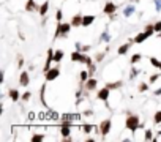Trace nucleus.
<instances>
[{
    "mask_svg": "<svg viewBox=\"0 0 161 142\" xmlns=\"http://www.w3.org/2000/svg\"><path fill=\"white\" fill-rule=\"evenodd\" d=\"M89 76H90L89 70H82V71H81V74H79V79H81V85H82V84H85V81L89 79Z\"/></svg>",
    "mask_w": 161,
    "mask_h": 142,
    "instance_id": "obj_21",
    "label": "nucleus"
},
{
    "mask_svg": "<svg viewBox=\"0 0 161 142\" xmlns=\"http://www.w3.org/2000/svg\"><path fill=\"white\" fill-rule=\"evenodd\" d=\"M60 76V68L59 66H55V68H49L46 73H44V78L47 82H51V81H55L57 78Z\"/></svg>",
    "mask_w": 161,
    "mask_h": 142,
    "instance_id": "obj_4",
    "label": "nucleus"
},
{
    "mask_svg": "<svg viewBox=\"0 0 161 142\" xmlns=\"http://www.w3.org/2000/svg\"><path fill=\"white\" fill-rule=\"evenodd\" d=\"M19 84H21L22 87H27V85L30 84V76H28L27 71H22L21 74H19Z\"/></svg>",
    "mask_w": 161,
    "mask_h": 142,
    "instance_id": "obj_11",
    "label": "nucleus"
},
{
    "mask_svg": "<svg viewBox=\"0 0 161 142\" xmlns=\"http://www.w3.org/2000/svg\"><path fill=\"white\" fill-rule=\"evenodd\" d=\"M82 51H84V52H87V51H90V46H82Z\"/></svg>",
    "mask_w": 161,
    "mask_h": 142,
    "instance_id": "obj_44",
    "label": "nucleus"
},
{
    "mask_svg": "<svg viewBox=\"0 0 161 142\" xmlns=\"http://www.w3.org/2000/svg\"><path fill=\"white\" fill-rule=\"evenodd\" d=\"M153 123H155V125H161V109L155 112V115H153Z\"/></svg>",
    "mask_w": 161,
    "mask_h": 142,
    "instance_id": "obj_25",
    "label": "nucleus"
},
{
    "mask_svg": "<svg viewBox=\"0 0 161 142\" xmlns=\"http://www.w3.org/2000/svg\"><path fill=\"white\" fill-rule=\"evenodd\" d=\"M44 139H46V136L43 134V133H40V134H33V136L30 137L32 142H41V140H44Z\"/></svg>",
    "mask_w": 161,
    "mask_h": 142,
    "instance_id": "obj_23",
    "label": "nucleus"
},
{
    "mask_svg": "<svg viewBox=\"0 0 161 142\" xmlns=\"http://www.w3.org/2000/svg\"><path fill=\"white\" fill-rule=\"evenodd\" d=\"M97 85H98V81H97V79L89 78L87 81H85L84 87H85V90H87V92H92V90H95V89H97Z\"/></svg>",
    "mask_w": 161,
    "mask_h": 142,
    "instance_id": "obj_10",
    "label": "nucleus"
},
{
    "mask_svg": "<svg viewBox=\"0 0 161 142\" xmlns=\"http://www.w3.org/2000/svg\"><path fill=\"white\" fill-rule=\"evenodd\" d=\"M147 90H148V84L141 82V84H139V92H147Z\"/></svg>",
    "mask_w": 161,
    "mask_h": 142,
    "instance_id": "obj_32",
    "label": "nucleus"
},
{
    "mask_svg": "<svg viewBox=\"0 0 161 142\" xmlns=\"http://www.w3.org/2000/svg\"><path fill=\"white\" fill-rule=\"evenodd\" d=\"M136 74H137V70H136V68H133V71H131V78H134Z\"/></svg>",
    "mask_w": 161,
    "mask_h": 142,
    "instance_id": "obj_43",
    "label": "nucleus"
},
{
    "mask_svg": "<svg viewBox=\"0 0 161 142\" xmlns=\"http://www.w3.org/2000/svg\"><path fill=\"white\" fill-rule=\"evenodd\" d=\"M134 2H141V0H134Z\"/></svg>",
    "mask_w": 161,
    "mask_h": 142,
    "instance_id": "obj_47",
    "label": "nucleus"
},
{
    "mask_svg": "<svg viewBox=\"0 0 161 142\" xmlns=\"http://www.w3.org/2000/svg\"><path fill=\"white\" fill-rule=\"evenodd\" d=\"M130 47H131L130 43H123V44H120V46H119V49H117V54H119V55H125V54L130 51Z\"/></svg>",
    "mask_w": 161,
    "mask_h": 142,
    "instance_id": "obj_17",
    "label": "nucleus"
},
{
    "mask_svg": "<svg viewBox=\"0 0 161 142\" xmlns=\"http://www.w3.org/2000/svg\"><path fill=\"white\" fill-rule=\"evenodd\" d=\"M49 5H51V2L49 0H46V2H43L41 5H40V9H38V13H40V16H46V13L49 11Z\"/></svg>",
    "mask_w": 161,
    "mask_h": 142,
    "instance_id": "obj_14",
    "label": "nucleus"
},
{
    "mask_svg": "<svg viewBox=\"0 0 161 142\" xmlns=\"http://www.w3.org/2000/svg\"><path fill=\"white\" fill-rule=\"evenodd\" d=\"M111 128H112V122L109 120V118H106V120H103L101 123H100V134L104 137V136H108L109 133H111Z\"/></svg>",
    "mask_w": 161,
    "mask_h": 142,
    "instance_id": "obj_5",
    "label": "nucleus"
},
{
    "mask_svg": "<svg viewBox=\"0 0 161 142\" xmlns=\"http://www.w3.org/2000/svg\"><path fill=\"white\" fill-rule=\"evenodd\" d=\"M103 59H104V52H100V54L95 55V60L97 62H103Z\"/></svg>",
    "mask_w": 161,
    "mask_h": 142,
    "instance_id": "obj_36",
    "label": "nucleus"
},
{
    "mask_svg": "<svg viewBox=\"0 0 161 142\" xmlns=\"http://www.w3.org/2000/svg\"><path fill=\"white\" fill-rule=\"evenodd\" d=\"M134 11H136V6H133V5H126L125 8H123V16H125V17H130V16L134 14Z\"/></svg>",
    "mask_w": 161,
    "mask_h": 142,
    "instance_id": "obj_18",
    "label": "nucleus"
},
{
    "mask_svg": "<svg viewBox=\"0 0 161 142\" xmlns=\"http://www.w3.org/2000/svg\"><path fill=\"white\" fill-rule=\"evenodd\" d=\"M159 78H161V74H152V76H150V79H148V82H150V84H155Z\"/></svg>",
    "mask_w": 161,
    "mask_h": 142,
    "instance_id": "obj_30",
    "label": "nucleus"
},
{
    "mask_svg": "<svg viewBox=\"0 0 161 142\" xmlns=\"http://www.w3.org/2000/svg\"><path fill=\"white\" fill-rule=\"evenodd\" d=\"M144 139L145 140H152V139H153V131H152V129H145L144 131Z\"/></svg>",
    "mask_w": 161,
    "mask_h": 142,
    "instance_id": "obj_27",
    "label": "nucleus"
},
{
    "mask_svg": "<svg viewBox=\"0 0 161 142\" xmlns=\"http://www.w3.org/2000/svg\"><path fill=\"white\" fill-rule=\"evenodd\" d=\"M106 87L111 89V90H115V89H120L122 87V81H115V82H108Z\"/></svg>",
    "mask_w": 161,
    "mask_h": 142,
    "instance_id": "obj_22",
    "label": "nucleus"
},
{
    "mask_svg": "<svg viewBox=\"0 0 161 142\" xmlns=\"http://www.w3.org/2000/svg\"><path fill=\"white\" fill-rule=\"evenodd\" d=\"M153 33H150V32H147V30H144V32H141V33H137L134 38H133V43H136V44H141V43H144L147 38H150Z\"/></svg>",
    "mask_w": 161,
    "mask_h": 142,
    "instance_id": "obj_6",
    "label": "nucleus"
},
{
    "mask_svg": "<svg viewBox=\"0 0 161 142\" xmlns=\"http://www.w3.org/2000/svg\"><path fill=\"white\" fill-rule=\"evenodd\" d=\"M71 60H73V62H79V63H85L87 66L92 65V59H90L89 55L82 54L81 51H74V52H71Z\"/></svg>",
    "mask_w": 161,
    "mask_h": 142,
    "instance_id": "obj_3",
    "label": "nucleus"
},
{
    "mask_svg": "<svg viewBox=\"0 0 161 142\" xmlns=\"http://www.w3.org/2000/svg\"><path fill=\"white\" fill-rule=\"evenodd\" d=\"M40 5H36L35 0H27L25 2V11H38Z\"/></svg>",
    "mask_w": 161,
    "mask_h": 142,
    "instance_id": "obj_12",
    "label": "nucleus"
},
{
    "mask_svg": "<svg viewBox=\"0 0 161 142\" xmlns=\"http://www.w3.org/2000/svg\"><path fill=\"white\" fill-rule=\"evenodd\" d=\"M153 3H155V9L159 13L161 11V0H153Z\"/></svg>",
    "mask_w": 161,
    "mask_h": 142,
    "instance_id": "obj_35",
    "label": "nucleus"
},
{
    "mask_svg": "<svg viewBox=\"0 0 161 142\" xmlns=\"http://www.w3.org/2000/svg\"><path fill=\"white\" fill-rule=\"evenodd\" d=\"M22 65H24V59H22L21 55H19V60H17V66H19V68H22Z\"/></svg>",
    "mask_w": 161,
    "mask_h": 142,
    "instance_id": "obj_38",
    "label": "nucleus"
},
{
    "mask_svg": "<svg viewBox=\"0 0 161 142\" xmlns=\"http://www.w3.org/2000/svg\"><path fill=\"white\" fill-rule=\"evenodd\" d=\"M100 40H101V41H104V43H109V40H111L109 32H108V30H106V32H103V33H101V36H100Z\"/></svg>",
    "mask_w": 161,
    "mask_h": 142,
    "instance_id": "obj_26",
    "label": "nucleus"
},
{
    "mask_svg": "<svg viewBox=\"0 0 161 142\" xmlns=\"http://www.w3.org/2000/svg\"><path fill=\"white\" fill-rule=\"evenodd\" d=\"M60 134H62L63 139H68L70 134H71V126H70V125H63V123H62V126H60Z\"/></svg>",
    "mask_w": 161,
    "mask_h": 142,
    "instance_id": "obj_13",
    "label": "nucleus"
},
{
    "mask_svg": "<svg viewBox=\"0 0 161 142\" xmlns=\"http://www.w3.org/2000/svg\"><path fill=\"white\" fill-rule=\"evenodd\" d=\"M8 96H9V100H11L13 103H16L19 98H21V93H19L16 89H11V90L8 92Z\"/></svg>",
    "mask_w": 161,
    "mask_h": 142,
    "instance_id": "obj_19",
    "label": "nucleus"
},
{
    "mask_svg": "<svg viewBox=\"0 0 161 142\" xmlns=\"http://www.w3.org/2000/svg\"><path fill=\"white\" fill-rule=\"evenodd\" d=\"M92 114H93V111H85V112H84V115H85V117H89V115H92Z\"/></svg>",
    "mask_w": 161,
    "mask_h": 142,
    "instance_id": "obj_42",
    "label": "nucleus"
},
{
    "mask_svg": "<svg viewBox=\"0 0 161 142\" xmlns=\"http://www.w3.org/2000/svg\"><path fill=\"white\" fill-rule=\"evenodd\" d=\"M76 51H82V43H76Z\"/></svg>",
    "mask_w": 161,
    "mask_h": 142,
    "instance_id": "obj_39",
    "label": "nucleus"
},
{
    "mask_svg": "<svg viewBox=\"0 0 161 142\" xmlns=\"http://www.w3.org/2000/svg\"><path fill=\"white\" fill-rule=\"evenodd\" d=\"M153 95H155V96H159V95H161V87H159V89H156V90L153 92Z\"/></svg>",
    "mask_w": 161,
    "mask_h": 142,
    "instance_id": "obj_40",
    "label": "nucleus"
},
{
    "mask_svg": "<svg viewBox=\"0 0 161 142\" xmlns=\"http://www.w3.org/2000/svg\"><path fill=\"white\" fill-rule=\"evenodd\" d=\"M153 25H155V32H161V21H158V22H155Z\"/></svg>",
    "mask_w": 161,
    "mask_h": 142,
    "instance_id": "obj_37",
    "label": "nucleus"
},
{
    "mask_svg": "<svg viewBox=\"0 0 161 142\" xmlns=\"http://www.w3.org/2000/svg\"><path fill=\"white\" fill-rule=\"evenodd\" d=\"M109 93H111V89L103 87V89H101V90H98V93H97V100L106 103V101L109 100Z\"/></svg>",
    "mask_w": 161,
    "mask_h": 142,
    "instance_id": "obj_7",
    "label": "nucleus"
},
{
    "mask_svg": "<svg viewBox=\"0 0 161 142\" xmlns=\"http://www.w3.org/2000/svg\"><path fill=\"white\" fill-rule=\"evenodd\" d=\"M82 19H84V16H81V14H74V16L71 17V25H73V27H79V25H82Z\"/></svg>",
    "mask_w": 161,
    "mask_h": 142,
    "instance_id": "obj_16",
    "label": "nucleus"
},
{
    "mask_svg": "<svg viewBox=\"0 0 161 142\" xmlns=\"http://www.w3.org/2000/svg\"><path fill=\"white\" fill-rule=\"evenodd\" d=\"M158 70H159V71H161V62H159V66H158Z\"/></svg>",
    "mask_w": 161,
    "mask_h": 142,
    "instance_id": "obj_46",
    "label": "nucleus"
},
{
    "mask_svg": "<svg viewBox=\"0 0 161 142\" xmlns=\"http://www.w3.org/2000/svg\"><path fill=\"white\" fill-rule=\"evenodd\" d=\"M55 21H57V22H62V9H57V13H55Z\"/></svg>",
    "mask_w": 161,
    "mask_h": 142,
    "instance_id": "obj_34",
    "label": "nucleus"
},
{
    "mask_svg": "<svg viewBox=\"0 0 161 142\" xmlns=\"http://www.w3.org/2000/svg\"><path fill=\"white\" fill-rule=\"evenodd\" d=\"M89 73H90V74H93V73H95V66H93V65H90V66H89Z\"/></svg>",
    "mask_w": 161,
    "mask_h": 142,
    "instance_id": "obj_41",
    "label": "nucleus"
},
{
    "mask_svg": "<svg viewBox=\"0 0 161 142\" xmlns=\"http://www.w3.org/2000/svg\"><path fill=\"white\" fill-rule=\"evenodd\" d=\"M150 65L155 66V68H158V66H159V60L156 59V57H150Z\"/></svg>",
    "mask_w": 161,
    "mask_h": 142,
    "instance_id": "obj_29",
    "label": "nucleus"
},
{
    "mask_svg": "<svg viewBox=\"0 0 161 142\" xmlns=\"http://www.w3.org/2000/svg\"><path fill=\"white\" fill-rule=\"evenodd\" d=\"M71 22H57V28H55V33L54 38H59V36H66L71 30Z\"/></svg>",
    "mask_w": 161,
    "mask_h": 142,
    "instance_id": "obj_1",
    "label": "nucleus"
},
{
    "mask_svg": "<svg viewBox=\"0 0 161 142\" xmlns=\"http://www.w3.org/2000/svg\"><path fill=\"white\" fill-rule=\"evenodd\" d=\"M125 126H126V129L134 133V131H137L142 126V123L139 122V117L137 115H128L126 120H125Z\"/></svg>",
    "mask_w": 161,
    "mask_h": 142,
    "instance_id": "obj_2",
    "label": "nucleus"
},
{
    "mask_svg": "<svg viewBox=\"0 0 161 142\" xmlns=\"http://www.w3.org/2000/svg\"><path fill=\"white\" fill-rule=\"evenodd\" d=\"M95 17L93 14H87V16H84V19H82V25L84 27H89V25H92L93 22H95Z\"/></svg>",
    "mask_w": 161,
    "mask_h": 142,
    "instance_id": "obj_15",
    "label": "nucleus"
},
{
    "mask_svg": "<svg viewBox=\"0 0 161 142\" xmlns=\"http://www.w3.org/2000/svg\"><path fill=\"white\" fill-rule=\"evenodd\" d=\"M115 9H117V5L115 3H114V2H108L106 5H104V8H103V13L108 14V16H114Z\"/></svg>",
    "mask_w": 161,
    "mask_h": 142,
    "instance_id": "obj_8",
    "label": "nucleus"
},
{
    "mask_svg": "<svg viewBox=\"0 0 161 142\" xmlns=\"http://www.w3.org/2000/svg\"><path fill=\"white\" fill-rule=\"evenodd\" d=\"M54 54H55V51L52 49V47H49V49H47V57H46V63H44V73L47 71L51 68V62H54Z\"/></svg>",
    "mask_w": 161,
    "mask_h": 142,
    "instance_id": "obj_9",
    "label": "nucleus"
},
{
    "mask_svg": "<svg viewBox=\"0 0 161 142\" xmlns=\"http://www.w3.org/2000/svg\"><path fill=\"white\" fill-rule=\"evenodd\" d=\"M82 131L85 133V134H90V133L93 131V125H90V123H84V125H82Z\"/></svg>",
    "mask_w": 161,
    "mask_h": 142,
    "instance_id": "obj_24",
    "label": "nucleus"
},
{
    "mask_svg": "<svg viewBox=\"0 0 161 142\" xmlns=\"http://www.w3.org/2000/svg\"><path fill=\"white\" fill-rule=\"evenodd\" d=\"M44 92H46V84L41 87V95H40V96H41V103L44 104V106H47V104H46V100H44Z\"/></svg>",
    "mask_w": 161,
    "mask_h": 142,
    "instance_id": "obj_33",
    "label": "nucleus"
},
{
    "mask_svg": "<svg viewBox=\"0 0 161 142\" xmlns=\"http://www.w3.org/2000/svg\"><path fill=\"white\" fill-rule=\"evenodd\" d=\"M141 59H142V55H141L139 52H136V54H133V57H131V63H133V65H134V63H137V62H139Z\"/></svg>",
    "mask_w": 161,
    "mask_h": 142,
    "instance_id": "obj_28",
    "label": "nucleus"
},
{
    "mask_svg": "<svg viewBox=\"0 0 161 142\" xmlns=\"http://www.w3.org/2000/svg\"><path fill=\"white\" fill-rule=\"evenodd\" d=\"M158 137H161V129L158 131Z\"/></svg>",
    "mask_w": 161,
    "mask_h": 142,
    "instance_id": "obj_45",
    "label": "nucleus"
},
{
    "mask_svg": "<svg viewBox=\"0 0 161 142\" xmlns=\"http://www.w3.org/2000/svg\"><path fill=\"white\" fill-rule=\"evenodd\" d=\"M63 55H65V54H63L62 49L55 51V54H54V62H55V63H60V62L63 60Z\"/></svg>",
    "mask_w": 161,
    "mask_h": 142,
    "instance_id": "obj_20",
    "label": "nucleus"
},
{
    "mask_svg": "<svg viewBox=\"0 0 161 142\" xmlns=\"http://www.w3.org/2000/svg\"><path fill=\"white\" fill-rule=\"evenodd\" d=\"M30 98H32V93H30V92H25V93L21 95V100H22V101H28Z\"/></svg>",
    "mask_w": 161,
    "mask_h": 142,
    "instance_id": "obj_31",
    "label": "nucleus"
}]
</instances>
